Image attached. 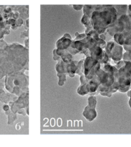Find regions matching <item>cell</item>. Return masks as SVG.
Segmentation results:
<instances>
[{
    "label": "cell",
    "instance_id": "1",
    "mask_svg": "<svg viewBox=\"0 0 131 147\" xmlns=\"http://www.w3.org/2000/svg\"><path fill=\"white\" fill-rule=\"evenodd\" d=\"M106 53L110 58L114 61H119L123 58V46L116 43V42L110 41L107 44Z\"/></svg>",
    "mask_w": 131,
    "mask_h": 147
},
{
    "label": "cell",
    "instance_id": "2",
    "mask_svg": "<svg viewBox=\"0 0 131 147\" xmlns=\"http://www.w3.org/2000/svg\"><path fill=\"white\" fill-rule=\"evenodd\" d=\"M95 111V109L91 108L89 106H87L86 108L84 109V111L83 113L84 117L85 118H86L90 121H92V118H91L90 115H92V117H93V119L97 117V113Z\"/></svg>",
    "mask_w": 131,
    "mask_h": 147
},
{
    "label": "cell",
    "instance_id": "3",
    "mask_svg": "<svg viewBox=\"0 0 131 147\" xmlns=\"http://www.w3.org/2000/svg\"><path fill=\"white\" fill-rule=\"evenodd\" d=\"M114 7L115 8L116 12L118 13V17L127 13L128 5H115Z\"/></svg>",
    "mask_w": 131,
    "mask_h": 147
},
{
    "label": "cell",
    "instance_id": "4",
    "mask_svg": "<svg viewBox=\"0 0 131 147\" xmlns=\"http://www.w3.org/2000/svg\"><path fill=\"white\" fill-rule=\"evenodd\" d=\"M88 103H89V106L91 108L95 109L97 104V99L95 97L91 96V97L88 98Z\"/></svg>",
    "mask_w": 131,
    "mask_h": 147
},
{
    "label": "cell",
    "instance_id": "5",
    "mask_svg": "<svg viewBox=\"0 0 131 147\" xmlns=\"http://www.w3.org/2000/svg\"><path fill=\"white\" fill-rule=\"evenodd\" d=\"M58 76L59 78V86H63L65 83V81H66V75L62 73H58Z\"/></svg>",
    "mask_w": 131,
    "mask_h": 147
},
{
    "label": "cell",
    "instance_id": "6",
    "mask_svg": "<svg viewBox=\"0 0 131 147\" xmlns=\"http://www.w3.org/2000/svg\"><path fill=\"white\" fill-rule=\"evenodd\" d=\"M124 49L125 50V51H130L131 52V46H127V45H123Z\"/></svg>",
    "mask_w": 131,
    "mask_h": 147
},
{
    "label": "cell",
    "instance_id": "7",
    "mask_svg": "<svg viewBox=\"0 0 131 147\" xmlns=\"http://www.w3.org/2000/svg\"><path fill=\"white\" fill-rule=\"evenodd\" d=\"M82 7V5H76V6H74V8L76 10H81Z\"/></svg>",
    "mask_w": 131,
    "mask_h": 147
},
{
    "label": "cell",
    "instance_id": "8",
    "mask_svg": "<svg viewBox=\"0 0 131 147\" xmlns=\"http://www.w3.org/2000/svg\"><path fill=\"white\" fill-rule=\"evenodd\" d=\"M58 125L59 127H61V125H62V120H61V118H58Z\"/></svg>",
    "mask_w": 131,
    "mask_h": 147
},
{
    "label": "cell",
    "instance_id": "9",
    "mask_svg": "<svg viewBox=\"0 0 131 147\" xmlns=\"http://www.w3.org/2000/svg\"><path fill=\"white\" fill-rule=\"evenodd\" d=\"M8 109H9V107H8V106L5 105V106H3V109L5 110V111H8Z\"/></svg>",
    "mask_w": 131,
    "mask_h": 147
},
{
    "label": "cell",
    "instance_id": "10",
    "mask_svg": "<svg viewBox=\"0 0 131 147\" xmlns=\"http://www.w3.org/2000/svg\"><path fill=\"white\" fill-rule=\"evenodd\" d=\"M130 95H131V88L129 90V91L127 92V96H128V97H130Z\"/></svg>",
    "mask_w": 131,
    "mask_h": 147
},
{
    "label": "cell",
    "instance_id": "11",
    "mask_svg": "<svg viewBox=\"0 0 131 147\" xmlns=\"http://www.w3.org/2000/svg\"><path fill=\"white\" fill-rule=\"evenodd\" d=\"M128 11L131 13V5H129V6H128Z\"/></svg>",
    "mask_w": 131,
    "mask_h": 147
},
{
    "label": "cell",
    "instance_id": "12",
    "mask_svg": "<svg viewBox=\"0 0 131 147\" xmlns=\"http://www.w3.org/2000/svg\"><path fill=\"white\" fill-rule=\"evenodd\" d=\"M54 121H55V119H54V118H52V119H51V125L53 127L54 126Z\"/></svg>",
    "mask_w": 131,
    "mask_h": 147
},
{
    "label": "cell",
    "instance_id": "13",
    "mask_svg": "<svg viewBox=\"0 0 131 147\" xmlns=\"http://www.w3.org/2000/svg\"><path fill=\"white\" fill-rule=\"evenodd\" d=\"M129 98H130V99H129V105L130 109H131V95H130V97Z\"/></svg>",
    "mask_w": 131,
    "mask_h": 147
}]
</instances>
